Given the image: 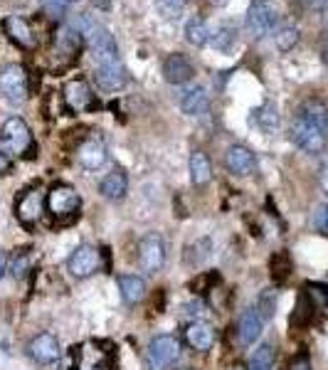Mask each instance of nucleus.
<instances>
[{"mask_svg":"<svg viewBox=\"0 0 328 370\" xmlns=\"http://www.w3.org/2000/svg\"><path fill=\"white\" fill-rule=\"evenodd\" d=\"M289 138L304 153H324L328 146V104L321 99H306L291 119Z\"/></svg>","mask_w":328,"mask_h":370,"instance_id":"nucleus-1","label":"nucleus"},{"mask_svg":"<svg viewBox=\"0 0 328 370\" xmlns=\"http://www.w3.org/2000/svg\"><path fill=\"white\" fill-rule=\"evenodd\" d=\"M72 28H77L84 38V45L89 47L94 65H109V62H119V50L114 43L111 33L104 28L99 20H94L92 15L82 13L72 20Z\"/></svg>","mask_w":328,"mask_h":370,"instance_id":"nucleus-2","label":"nucleus"},{"mask_svg":"<svg viewBox=\"0 0 328 370\" xmlns=\"http://www.w3.org/2000/svg\"><path fill=\"white\" fill-rule=\"evenodd\" d=\"M75 370H116V351L109 341H84L70 351Z\"/></svg>","mask_w":328,"mask_h":370,"instance_id":"nucleus-3","label":"nucleus"},{"mask_svg":"<svg viewBox=\"0 0 328 370\" xmlns=\"http://www.w3.org/2000/svg\"><path fill=\"white\" fill-rule=\"evenodd\" d=\"M82 197L70 183H55L47 190V212L60 225H70L80 217Z\"/></svg>","mask_w":328,"mask_h":370,"instance_id":"nucleus-4","label":"nucleus"},{"mask_svg":"<svg viewBox=\"0 0 328 370\" xmlns=\"http://www.w3.org/2000/svg\"><path fill=\"white\" fill-rule=\"evenodd\" d=\"M180 358V341L170 333H158L148 341L146 348V368L148 370H170Z\"/></svg>","mask_w":328,"mask_h":370,"instance_id":"nucleus-5","label":"nucleus"},{"mask_svg":"<svg viewBox=\"0 0 328 370\" xmlns=\"http://www.w3.org/2000/svg\"><path fill=\"white\" fill-rule=\"evenodd\" d=\"M0 141H3V148L13 156H28L35 151V138L30 126L25 124V119L10 116L5 119L3 129H0Z\"/></svg>","mask_w":328,"mask_h":370,"instance_id":"nucleus-6","label":"nucleus"},{"mask_svg":"<svg viewBox=\"0 0 328 370\" xmlns=\"http://www.w3.org/2000/svg\"><path fill=\"white\" fill-rule=\"evenodd\" d=\"M84 47V38L77 28H72L70 23L60 25L52 33V55L57 57L60 67H70L72 62L80 60V52Z\"/></svg>","mask_w":328,"mask_h":370,"instance_id":"nucleus-7","label":"nucleus"},{"mask_svg":"<svg viewBox=\"0 0 328 370\" xmlns=\"http://www.w3.org/2000/svg\"><path fill=\"white\" fill-rule=\"evenodd\" d=\"M45 210H47V192L43 190L40 183L25 187L18 195V200H15V217H18L25 227L38 225Z\"/></svg>","mask_w":328,"mask_h":370,"instance_id":"nucleus-8","label":"nucleus"},{"mask_svg":"<svg viewBox=\"0 0 328 370\" xmlns=\"http://www.w3.org/2000/svg\"><path fill=\"white\" fill-rule=\"evenodd\" d=\"M279 25V10L272 0H254L247 13V33L252 38H267L277 30Z\"/></svg>","mask_w":328,"mask_h":370,"instance_id":"nucleus-9","label":"nucleus"},{"mask_svg":"<svg viewBox=\"0 0 328 370\" xmlns=\"http://www.w3.org/2000/svg\"><path fill=\"white\" fill-rule=\"evenodd\" d=\"M0 94H3L10 104H15V107L28 102L30 82L23 65H8L0 72Z\"/></svg>","mask_w":328,"mask_h":370,"instance_id":"nucleus-10","label":"nucleus"},{"mask_svg":"<svg viewBox=\"0 0 328 370\" xmlns=\"http://www.w3.org/2000/svg\"><path fill=\"white\" fill-rule=\"evenodd\" d=\"M165 264V244L158 232H148L138 242V267L146 274L160 272Z\"/></svg>","mask_w":328,"mask_h":370,"instance_id":"nucleus-11","label":"nucleus"},{"mask_svg":"<svg viewBox=\"0 0 328 370\" xmlns=\"http://www.w3.org/2000/svg\"><path fill=\"white\" fill-rule=\"evenodd\" d=\"M62 102H65L67 111H72V114H84L97 107V97H94L92 87L87 85L84 80L67 82L65 92H62Z\"/></svg>","mask_w":328,"mask_h":370,"instance_id":"nucleus-12","label":"nucleus"},{"mask_svg":"<svg viewBox=\"0 0 328 370\" xmlns=\"http://www.w3.org/2000/svg\"><path fill=\"white\" fill-rule=\"evenodd\" d=\"M99 267H102V252L92 244H80L67 259V269L77 279L92 277L94 272H99Z\"/></svg>","mask_w":328,"mask_h":370,"instance_id":"nucleus-13","label":"nucleus"},{"mask_svg":"<svg viewBox=\"0 0 328 370\" xmlns=\"http://www.w3.org/2000/svg\"><path fill=\"white\" fill-rule=\"evenodd\" d=\"M94 82L104 92H119L129 85V72L121 62H109V65L94 67Z\"/></svg>","mask_w":328,"mask_h":370,"instance_id":"nucleus-14","label":"nucleus"},{"mask_svg":"<svg viewBox=\"0 0 328 370\" xmlns=\"http://www.w3.org/2000/svg\"><path fill=\"white\" fill-rule=\"evenodd\" d=\"M28 356L33 358L38 366H52V363H57L62 356L60 341H57L52 333H40V336H35L33 341H30Z\"/></svg>","mask_w":328,"mask_h":370,"instance_id":"nucleus-15","label":"nucleus"},{"mask_svg":"<svg viewBox=\"0 0 328 370\" xmlns=\"http://www.w3.org/2000/svg\"><path fill=\"white\" fill-rule=\"evenodd\" d=\"M77 163L87 170H99L106 163V143L99 136H87L77 146Z\"/></svg>","mask_w":328,"mask_h":370,"instance_id":"nucleus-16","label":"nucleus"},{"mask_svg":"<svg viewBox=\"0 0 328 370\" xmlns=\"http://www.w3.org/2000/svg\"><path fill=\"white\" fill-rule=\"evenodd\" d=\"M3 30L5 35L18 47H23V50H35V47H38V35H35L33 25L25 18H20V15H8V18L3 20Z\"/></svg>","mask_w":328,"mask_h":370,"instance_id":"nucleus-17","label":"nucleus"},{"mask_svg":"<svg viewBox=\"0 0 328 370\" xmlns=\"http://www.w3.org/2000/svg\"><path fill=\"white\" fill-rule=\"evenodd\" d=\"M163 77L168 85H185V82H190L195 77V65L183 52H173L163 62Z\"/></svg>","mask_w":328,"mask_h":370,"instance_id":"nucleus-18","label":"nucleus"},{"mask_svg":"<svg viewBox=\"0 0 328 370\" xmlns=\"http://www.w3.org/2000/svg\"><path fill=\"white\" fill-rule=\"evenodd\" d=\"M215 326L207 324V321L197 319V321H190V324L185 326V343L192 348V351H210L212 346H215Z\"/></svg>","mask_w":328,"mask_h":370,"instance_id":"nucleus-19","label":"nucleus"},{"mask_svg":"<svg viewBox=\"0 0 328 370\" xmlns=\"http://www.w3.org/2000/svg\"><path fill=\"white\" fill-rule=\"evenodd\" d=\"M264 319L257 309H247L242 316L237 319V326H234V333H237L239 346H252L259 336H262Z\"/></svg>","mask_w":328,"mask_h":370,"instance_id":"nucleus-20","label":"nucleus"},{"mask_svg":"<svg viewBox=\"0 0 328 370\" xmlns=\"http://www.w3.org/2000/svg\"><path fill=\"white\" fill-rule=\"evenodd\" d=\"M225 168L232 175H249L257 168V160L247 146H230L225 153Z\"/></svg>","mask_w":328,"mask_h":370,"instance_id":"nucleus-21","label":"nucleus"},{"mask_svg":"<svg viewBox=\"0 0 328 370\" xmlns=\"http://www.w3.org/2000/svg\"><path fill=\"white\" fill-rule=\"evenodd\" d=\"M119 291H121V299L129 306H136L146 299V281L138 274H119Z\"/></svg>","mask_w":328,"mask_h":370,"instance_id":"nucleus-22","label":"nucleus"},{"mask_svg":"<svg viewBox=\"0 0 328 370\" xmlns=\"http://www.w3.org/2000/svg\"><path fill=\"white\" fill-rule=\"evenodd\" d=\"M129 190V178L124 170H111L109 175H104V180L99 183V192L106 200H121Z\"/></svg>","mask_w":328,"mask_h":370,"instance_id":"nucleus-23","label":"nucleus"},{"mask_svg":"<svg viewBox=\"0 0 328 370\" xmlns=\"http://www.w3.org/2000/svg\"><path fill=\"white\" fill-rule=\"evenodd\" d=\"M212 178V165L202 151H192L190 156V180L195 187H205Z\"/></svg>","mask_w":328,"mask_h":370,"instance_id":"nucleus-24","label":"nucleus"},{"mask_svg":"<svg viewBox=\"0 0 328 370\" xmlns=\"http://www.w3.org/2000/svg\"><path fill=\"white\" fill-rule=\"evenodd\" d=\"M210 107V99H207V92L202 87H195V89H187L180 99V109L187 114V116H200V114L207 111Z\"/></svg>","mask_w":328,"mask_h":370,"instance_id":"nucleus-25","label":"nucleus"},{"mask_svg":"<svg viewBox=\"0 0 328 370\" xmlns=\"http://www.w3.org/2000/svg\"><path fill=\"white\" fill-rule=\"evenodd\" d=\"M254 119H257L259 129L264 134H274L279 129V109L274 102H264L262 107L254 111Z\"/></svg>","mask_w":328,"mask_h":370,"instance_id":"nucleus-26","label":"nucleus"},{"mask_svg":"<svg viewBox=\"0 0 328 370\" xmlns=\"http://www.w3.org/2000/svg\"><path fill=\"white\" fill-rule=\"evenodd\" d=\"M210 249H212V244H210V239L207 237L195 239V244H187L185 247V254H183L185 264L187 267H200V264L210 257Z\"/></svg>","mask_w":328,"mask_h":370,"instance_id":"nucleus-27","label":"nucleus"},{"mask_svg":"<svg viewBox=\"0 0 328 370\" xmlns=\"http://www.w3.org/2000/svg\"><path fill=\"white\" fill-rule=\"evenodd\" d=\"M185 40L192 47L207 45V40H210V30H207L205 20H202V18H190V20H187V23H185Z\"/></svg>","mask_w":328,"mask_h":370,"instance_id":"nucleus-28","label":"nucleus"},{"mask_svg":"<svg viewBox=\"0 0 328 370\" xmlns=\"http://www.w3.org/2000/svg\"><path fill=\"white\" fill-rule=\"evenodd\" d=\"M272 368H274V346L272 343H262L252 353V358H249L247 370H272Z\"/></svg>","mask_w":328,"mask_h":370,"instance_id":"nucleus-29","label":"nucleus"},{"mask_svg":"<svg viewBox=\"0 0 328 370\" xmlns=\"http://www.w3.org/2000/svg\"><path fill=\"white\" fill-rule=\"evenodd\" d=\"M304 296L309 299L311 309L328 316V286L326 284H306Z\"/></svg>","mask_w":328,"mask_h":370,"instance_id":"nucleus-30","label":"nucleus"},{"mask_svg":"<svg viewBox=\"0 0 328 370\" xmlns=\"http://www.w3.org/2000/svg\"><path fill=\"white\" fill-rule=\"evenodd\" d=\"M274 43H277L281 52L294 50L296 43H299V28H294V25H281L277 33H274Z\"/></svg>","mask_w":328,"mask_h":370,"instance_id":"nucleus-31","label":"nucleus"},{"mask_svg":"<svg viewBox=\"0 0 328 370\" xmlns=\"http://www.w3.org/2000/svg\"><path fill=\"white\" fill-rule=\"evenodd\" d=\"M254 309L262 314L264 321H269L274 316V311H277V294H274L272 289H264L262 294H259L257 306H254Z\"/></svg>","mask_w":328,"mask_h":370,"instance_id":"nucleus-32","label":"nucleus"},{"mask_svg":"<svg viewBox=\"0 0 328 370\" xmlns=\"http://www.w3.org/2000/svg\"><path fill=\"white\" fill-rule=\"evenodd\" d=\"M291 272V259L286 252H279L272 257V277L274 281H286V277H289Z\"/></svg>","mask_w":328,"mask_h":370,"instance_id":"nucleus-33","label":"nucleus"},{"mask_svg":"<svg viewBox=\"0 0 328 370\" xmlns=\"http://www.w3.org/2000/svg\"><path fill=\"white\" fill-rule=\"evenodd\" d=\"M234 43H237V30L230 28V25H225V28H220V33L215 35V40H212V45H215V50L220 52H230Z\"/></svg>","mask_w":328,"mask_h":370,"instance_id":"nucleus-34","label":"nucleus"},{"mask_svg":"<svg viewBox=\"0 0 328 370\" xmlns=\"http://www.w3.org/2000/svg\"><path fill=\"white\" fill-rule=\"evenodd\" d=\"M8 272L13 274L15 279H23L25 274L30 272V252H28V249H20V252H15L13 264L8 267Z\"/></svg>","mask_w":328,"mask_h":370,"instance_id":"nucleus-35","label":"nucleus"},{"mask_svg":"<svg viewBox=\"0 0 328 370\" xmlns=\"http://www.w3.org/2000/svg\"><path fill=\"white\" fill-rule=\"evenodd\" d=\"M155 8H158V13L163 15L165 20H175L183 13L185 0H155Z\"/></svg>","mask_w":328,"mask_h":370,"instance_id":"nucleus-36","label":"nucleus"},{"mask_svg":"<svg viewBox=\"0 0 328 370\" xmlns=\"http://www.w3.org/2000/svg\"><path fill=\"white\" fill-rule=\"evenodd\" d=\"M40 5H43L47 18L60 20V18H65V10L70 3H67V0H40Z\"/></svg>","mask_w":328,"mask_h":370,"instance_id":"nucleus-37","label":"nucleus"},{"mask_svg":"<svg viewBox=\"0 0 328 370\" xmlns=\"http://www.w3.org/2000/svg\"><path fill=\"white\" fill-rule=\"evenodd\" d=\"M314 230L321 234H328V205H319L314 210Z\"/></svg>","mask_w":328,"mask_h":370,"instance_id":"nucleus-38","label":"nucleus"},{"mask_svg":"<svg viewBox=\"0 0 328 370\" xmlns=\"http://www.w3.org/2000/svg\"><path fill=\"white\" fill-rule=\"evenodd\" d=\"M10 170H13V160H10V156L0 148V175H8Z\"/></svg>","mask_w":328,"mask_h":370,"instance_id":"nucleus-39","label":"nucleus"},{"mask_svg":"<svg viewBox=\"0 0 328 370\" xmlns=\"http://www.w3.org/2000/svg\"><path fill=\"white\" fill-rule=\"evenodd\" d=\"M291 370H311V363H309V356L306 353H301L299 358H296L294 363H291Z\"/></svg>","mask_w":328,"mask_h":370,"instance_id":"nucleus-40","label":"nucleus"},{"mask_svg":"<svg viewBox=\"0 0 328 370\" xmlns=\"http://www.w3.org/2000/svg\"><path fill=\"white\" fill-rule=\"evenodd\" d=\"M321 187H324V192L328 195V156H326L324 165H321Z\"/></svg>","mask_w":328,"mask_h":370,"instance_id":"nucleus-41","label":"nucleus"},{"mask_svg":"<svg viewBox=\"0 0 328 370\" xmlns=\"http://www.w3.org/2000/svg\"><path fill=\"white\" fill-rule=\"evenodd\" d=\"M5 272H8V254L0 249V279L5 277Z\"/></svg>","mask_w":328,"mask_h":370,"instance_id":"nucleus-42","label":"nucleus"},{"mask_svg":"<svg viewBox=\"0 0 328 370\" xmlns=\"http://www.w3.org/2000/svg\"><path fill=\"white\" fill-rule=\"evenodd\" d=\"M306 5L314 10H324V8H328V0H306Z\"/></svg>","mask_w":328,"mask_h":370,"instance_id":"nucleus-43","label":"nucleus"},{"mask_svg":"<svg viewBox=\"0 0 328 370\" xmlns=\"http://www.w3.org/2000/svg\"><path fill=\"white\" fill-rule=\"evenodd\" d=\"M92 5L94 8H99V10H109L111 8V0H92Z\"/></svg>","mask_w":328,"mask_h":370,"instance_id":"nucleus-44","label":"nucleus"},{"mask_svg":"<svg viewBox=\"0 0 328 370\" xmlns=\"http://www.w3.org/2000/svg\"><path fill=\"white\" fill-rule=\"evenodd\" d=\"M321 57H324V62L328 65V38H326V43H324V55H321Z\"/></svg>","mask_w":328,"mask_h":370,"instance_id":"nucleus-45","label":"nucleus"},{"mask_svg":"<svg viewBox=\"0 0 328 370\" xmlns=\"http://www.w3.org/2000/svg\"><path fill=\"white\" fill-rule=\"evenodd\" d=\"M294 3H299V5H306V0H294Z\"/></svg>","mask_w":328,"mask_h":370,"instance_id":"nucleus-46","label":"nucleus"},{"mask_svg":"<svg viewBox=\"0 0 328 370\" xmlns=\"http://www.w3.org/2000/svg\"><path fill=\"white\" fill-rule=\"evenodd\" d=\"M217 3H227V0H217Z\"/></svg>","mask_w":328,"mask_h":370,"instance_id":"nucleus-47","label":"nucleus"},{"mask_svg":"<svg viewBox=\"0 0 328 370\" xmlns=\"http://www.w3.org/2000/svg\"><path fill=\"white\" fill-rule=\"evenodd\" d=\"M67 3H77V0H67Z\"/></svg>","mask_w":328,"mask_h":370,"instance_id":"nucleus-48","label":"nucleus"},{"mask_svg":"<svg viewBox=\"0 0 328 370\" xmlns=\"http://www.w3.org/2000/svg\"><path fill=\"white\" fill-rule=\"evenodd\" d=\"M183 370H192V368H183Z\"/></svg>","mask_w":328,"mask_h":370,"instance_id":"nucleus-49","label":"nucleus"}]
</instances>
